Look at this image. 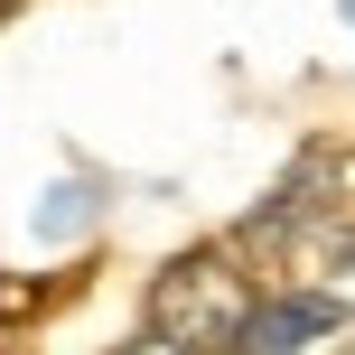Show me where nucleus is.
Returning <instances> with one entry per match:
<instances>
[{
    "mask_svg": "<svg viewBox=\"0 0 355 355\" xmlns=\"http://www.w3.org/2000/svg\"><path fill=\"white\" fill-rule=\"evenodd\" d=\"M262 300V281H252L234 252H178V262L150 281V327L196 355L234 346V327H243V309Z\"/></svg>",
    "mask_w": 355,
    "mask_h": 355,
    "instance_id": "obj_1",
    "label": "nucleus"
},
{
    "mask_svg": "<svg viewBox=\"0 0 355 355\" xmlns=\"http://www.w3.org/2000/svg\"><path fill=\"white\" fill-rule=\"evenodd\" d=\"M327 327H346V300H327V290H271V300L243 309V327H234L225 355H300Z\"/></svg>",
    "mask_w": 355,
    "mask_h": 355,
    "instance_id": "obj_2",
    "label": "nucleus"
},
{
    "mask_svg": "<svg viewBox=\"0 0 355 355\" xmlns=\"http://www.w3.org/2000/svg\"><path fill=\"white\" fill-rule=\"evenodd\" d=\"M122 355H196V346H178V337H159V327H150L141 346H122Z\"/></svg>",
    "mask_w": 355,
    "mask_h": 355,
    "instance_id": "obj_3",
    "label": "nucleus"
}]
</instances>
